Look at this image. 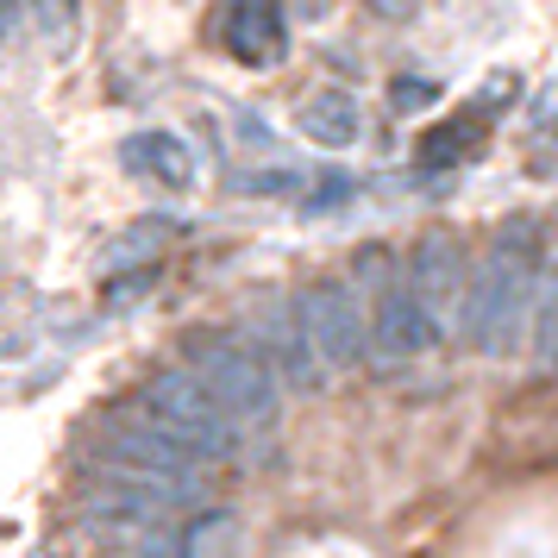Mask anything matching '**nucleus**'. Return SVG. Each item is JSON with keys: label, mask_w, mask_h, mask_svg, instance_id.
<instances>
[{"label": "nucleus", "mask_w": 558, "mask_h": 558, "mask_svg": "<svg viewBox=\"0 0 558 558\" xmlns=\"http://www.w3.org/2000/svg\"><path fill=\"white\" fill-rule=\"evenodd\" d=\"M533 282H539V232H533V220H508L502 239L489 245V257L471 270L458 339L489 357H508L521 345V327H527Z\"/></svg>", "instance_id": "nucleus-1"}, {"label": "nucleus", "mask_w": 558, "mask_h": 558, "mask_svg": "<svg viewBox=\"0 0 558 558\" xmlns=\"http://www.w3.org/2000/svg\"><path fill=\"white\" fill-rule=\"evenodd\" d=\"M189 371L214 389V402L232 414V427H270L277 421V377L252 339H202Z\"/></svg>", "instance_id": "nucleus-2"}, {"label": "nucleus", "mask_w": 558, "mask_h": 558, "mask_svg": "<svg viewBox=\"0 0 558 558\" xmlns=\"http://www.w3.org/2000/svg\"><path fill=\"white\" fill-rule=\"evenodd\" d=\"M138 402L151 408L157 421L177 433L202 464H207V458H227L232 452V414L214 402V389H207L195 371H157V377L145 383V396H138Z\"/></svg>", "instance_id": "nucleus-3"}, {"label": "nucleus", "mask_w": 558, "mask_h": 558, "mask_svg": "<svg viewBox=\"0 0 558 558\" xmlns=\"http://www.w3.org/2000/svg\"><path fill=\"white\" fill-rule=\"evenodd\" d=\"M302 320H307V339L314 352L327 357V371H357L364 352H371V327L357 314V295L345 282H314L302 295Z\"/></svg>", "instance_id": "nucleus-4"}, {"label": "nucleus", "mask_w": 558, "mask_h": 558, "mask_svg": "<svg viewBox=\"0 0 558 558\" xmlns=\"http://www.w3.org/2000/svg\"><path fill=\"white\" fill-rule=\"evenodd\" d=\"M464 295H471V270L458 264L452 239H421L414 252V302L433 314V327H464Z\"/></svg>", "instance_id": "nucleus-5"}, {"label": "nucleus", "mask_w": 558, "mask_h": 558, "mask_svg": "<svg viewBox=\"0 0 558 558\" xmlns=\"http://www.w3.org/2000/svg\"><path fill=\"white\" fill-rule=\"evenodd\" d=\"M439 345V327L433 314L414 302V289H383L377 320H371V352L383 364H408V357H427Z\"/></svg>", "instance_id": "nucleus-6"}, {"label": "nucleus", "mask_w": 558, "mask_h": 558, "mask_svg": "<svg viewBox=\"0 0 558 558\" xmlns=\"http://www.w3.org/2000/svg\"><path fill=\"white\" fill-rule=\"evenodd\" d=\"M220 45L232 51V63H245V70H270L289 45V32H282V7L277 0H227V13H220Z\"/></svg>", "instance_id": "nucleus-7"}, {"label": "nucleus", "mask_w": 558, "mask_h": 558, "mask_svg": "<svg viewBox=\"0 0 558 558\" xmlns=\"http://www.w3.org/2000/svg\"><path fill=\"white\" fill-rule=\"evenodd\" d=\"M295 126H302L314 145H327V151H345L357 132H364V113H357V95H345V88H320V95H307L302 101Z\"/></svg>", "instance_id": "nucleus-8"}, {"label": "nucleus", "mask_w": 558, "mask_h": 558, "mask_svg": "<svg viewBox=\"0 0 558 558\" xmlns=\"http://www.w3.org/2000/svg\"><path fill=\"white\" fill-rule=\"evenodd\" d=\"M270 357L282 364V377L295 383V389H320V383H327V357L314 352L302 307H295V314H277V320H270Z\"/></svg>", "instance_id": "nucleus-9"}, {"label": "nucleus", "mask_w": 558, "mask_h": 558, "mask_svg": "<svg viewBox=\"0 0 558 558\" xmlns=\"http://www.w3.org/2000/svg\"><path fill=\"white\" fill-rule=\"evenodd\" d=\"M126 163L138 177L163 182V189H189L195 182V157H189V145H182L177 132H138L126 145Z\"/></svg>", "instance_id": "nucleus-10"}, {"label": "nucleus", "mask_w": 558, "mask_h": 558, "mask_svg": "<svg viewBox=\"0 0 558 558\" xmlns=\"http://www.w3.org/2000/svg\"><path fill=\"white\" fill-rule=\"evenodd\" d=\"M239 546V514L214 508V514H195V527L177 539V558H232Z\"/></svg>", "instance_id": "nucleus-11"}, {"label": "nucleus", "mask_w": 558, "mask_h": 558, "mask_svg": "<svg viewBox=\"0 0 558 558\" xmlns=\"http://www.w3.org/2000/svg\"><path fill=\"white\" fill-rule=\"evenodd\" d=\"M477 132H483L477 113H464V120H452V126L427 132V138H421V163H458V157H471Z\"/></svg>", "instance_id": "nucleus-12"}, {"label": "nucleus", "mask_w": 558, "mask_h": 558, "mask_svg": "<svg viewBox=\"0 0 558 558\" xmlns=\"http://www.w3.org/2000/svg\"><path fill=\"white\" fill-rule=\"evenodd\" d=\"M533 345H539V357H558V277L546 282V295L533 307Z\"/></svg>", "instance_id": "nucleus-13"}, {"label": "nucleus", "mask_w": 558, "mask_h": 558, "mask_svg": "<svg viewBox=\"0 0 558 558\" xmlns=\"http://www.w3.org/2000/svg\"><path fill=\"white\" fill-rule=\"evenodd\" d=\"M433 101H439V88L421 82V76H396L389 82V107H396V113H427Z\"/></svg>", "instance_id": "nucleus-14"}, {"label": "nucleus", "mask_w": 558, "mask_h": 558, "mask_svg": "<svg viewBox=\"0 0 558 558\" xmlns=\"http://www.w3.org/2000/svg\"><path fill=\"white\" fill-rule=\"evenodd\" d=\"M32 13H38L45 38H57V45L76 32V0H32Z\"/></svg>", "instance_id": "nucleus-15"}, {"label": "nucleus", "mask_w": 558, "mask_h": 558, "mask_svg": "<svg viewBox=\"0 0 558 558\" xmlns=\"http://www.w3.org/2000/svg\"><path fill=\"white\" fill-rule=\"evenodd\" d=\"M514 88H521L514 76H496V82H483V95H477V120H489V113H502V107L514 101Z\"/></svg>", "instance_id": "nucleus-16"}, {"label": "nucleus", "mask_w": 558, "mask_h": 558, "mask_svg": "<svg viewBox=\"0 0 558 558\" xmlns=\"http://www.w3.org/2000/svg\"><path fill=\"white\" fill-rule=\"evenodd\" d=\"M533 120H558V82H553V95H539V101H533Z\"/></svg>", "instance_id": "nucleus-17"}, {"label": "nucleus", "mask_w": 558, "mask_h": 558, "mask_svg": "<svg viewBox=\"0 0 558 558\" xmlns=\"http://www.w3.org/2000/svg\"><path fill=\"white\" fill-rule=\"evenodd\" d=\"M371 7H377V13H389V20H396V13H414V0H371Z\"/></svg>", "instance_id": "nucleus-18"}]
</instances>
